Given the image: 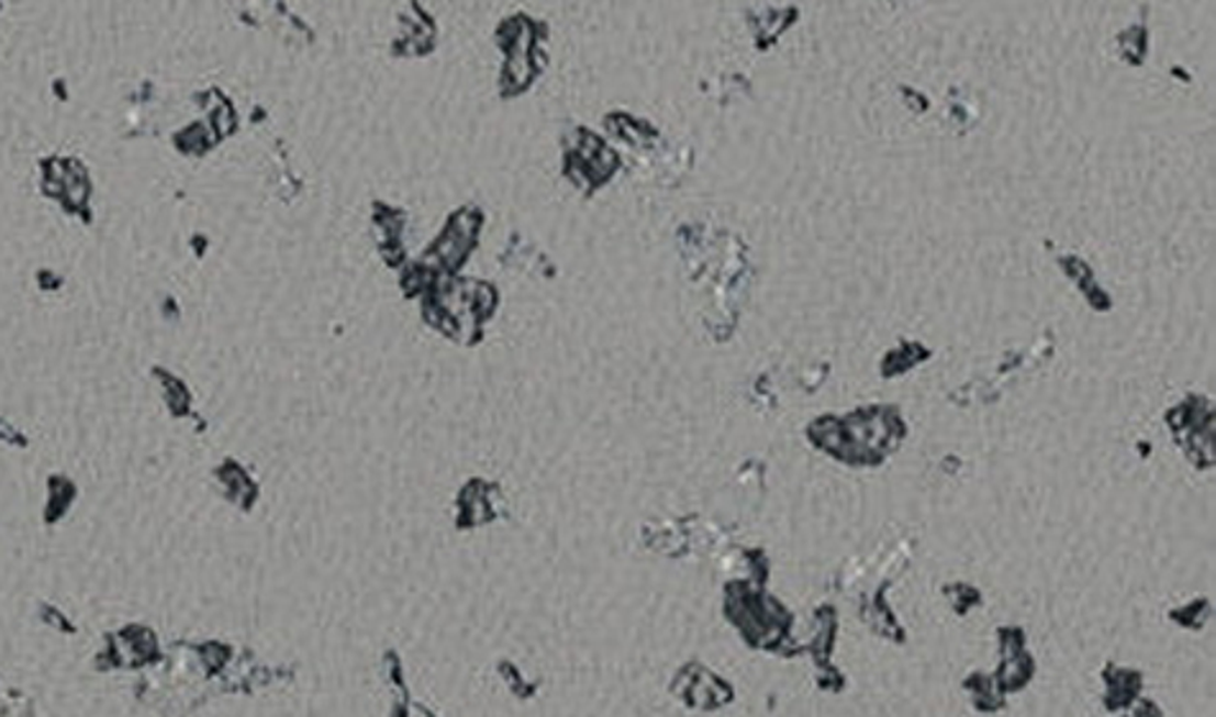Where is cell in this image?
<instances>
[{
  "label": "cell",
  "mask_w": 1216,
  "mask_h": 717,
  "mask_svg": "<svg viewBox=\"0 0 1216 717\" xmlns=\"http://www.w3.org/2000/svg\"><path fill=\"white\" fill-rule=\"evenodd\" d=\"M159 643L146 628H123L119 634L108 638L105 651L100 653L103 669H136L146 666L149 661H157L159 657Z\"/></svg>",
  "instance_id": "cell-1"
},
{
  "label": "cell",
  "mask_w": 1216,
  "mask_h": 717,
  "mask_svg": "<svg viewBox=\"0 0 1216 717\" xmlns=\"http://www.w3.org/2000/svg\"><path fill=\"white\" fill-rule=\"evenodd\" d=\"M0 717H31V703L21 692H13L0 703Z\"/></svg>",
  "instance_id": "cell-2"
},
{
  "label": "cell",
  "mask_w": 1216,
  "mask_h": 717,
  "mask_svg": "<svg viewBox=\"0 0 1216 717\" xmlns=\"http://www.w3.org/2000/svg\"><path fill=\"white\" fill-rule=\"evenodd\" d=\"M42 613H44V615H42V620L46 623V626H52L54 630H59V634H65V636H72V634H75V630H77V628L72 626V623H69V620L65 618V613H59V610H57V607H52V605H44V607H42Z\"/></svg>",
  "instance_id": "cell-3"
}]
</instances>
